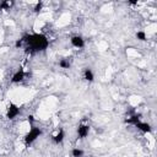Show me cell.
<instances>
[{
  "instance_id": "obj_1",
  "label": "cell",
  "mask_w": 157,
  "mask_h": 157,
  "mask_svg": "<svg viewBox=\"0 0 157 157\" xmlns=\"http://www.w3.org/2000/svg\"><path fill=\"white\" fill-rule=\"evenodd\" d=\"M22 40L27 44V49L31 53L45 50L49 45V39L42 33H27L22 37Z\"/></svg>"
},
{
  "instance_id": "obj_2",
  "label": "cell",
  "mask_w": 157,
  "mask_h": 157,
  "mask_svg": "<svg viewBox=\"0 0 157 157\" xmlns=\"http://www.w3.org/2000/svg\"><path fill=\"white\" fill-rule=\"evenodd\" d=\"M42 135V130H40V128H37V126H31V129H29V131L25 135V145L26 146H31L39 136Z\"/></svg>"
},
{
  "instance_id": "obj_3",
  "label": "cell",
  "mask_w": 157,
  "mask_h": 157,
  "mask_svg": "<svg viewBox=\"0 0 157 157\" xmlns=\"http://www.w3.org/2000/svg\"><path fill=\"white\" fill-rule=\"evenodd\" d=\"M20 113H21L20 107L17 104H15V103H10L7 105V109H6V118L9 120H13L20 115Z\"/></svg>"
},
{
  "instance_id": "obj_4",
  "label": "cell",
  "mask_w": 157,
  "mask_h": 157,
  "mask_svg": "<svg viewBox=\"0 0 157 157\" xmlns=\"http://www.w3.org/2000/svg\"><path fill=\"white\" fill-rule=\"evenodd\" d=\"M70 43H71V45H72L74 48H77V49H81V48L85 47V39H83L81 36H78V34L72 36V37L70 38Z\"/></svg>"
},
{
  "instance_id": "obj_5",
  "label": "cell",
  "mask_w": 157,
  "mask_h": 157,
  "mask_svg": "<svg viewBox=\"0 0 157 157\" xmlns=\"http://www.w3.org/2000/svg\"><path fill=\"white\" fill-rule=\"evenodd\" d=\"M90 125L88 124H80L78 126H77V136H78V139H85V137H87L88 136V134H90Z\"/></svg>"
},
{
  "instance_id": "obj_6",
  "label": "cell",
  "mask_w": 157,
  "mask_h": 157,
  "mask_svg": "<svg viewBox=\"0 0 157 157\" xmlns=\"http://www.w3.org/2000/svg\"><path fill=\"white\" fill-rule=\"evenodd\" d=\"M25 75H26L25 70L20 67V69L12 75V77H11V82H12V83H20V82H22L23 78H25Z\"/></svg>"
},
{
  "instance_id": "obj_7",
  "label": "cell",
  "mask_w": 157,
  "mask_h": 157,
  "mask_svg": "<svg viewBox=\"0 0 157 157\" xmlns=\"http://www.w3.org/2000/svg\"><path fill=\"white\" fill-rule=\"evenodd\" d=\"M135 126L137 128V130H140V131H141V132H144V134H150V132H152V126H151L148 123L139 121Z\"/></svg>"
},
{
  "instance_id": "obj_8",
  "label": "cell",
  "mask_w": 157,
  "mask_h": 157,
  "mask_svg": "<svg viewBox=\"0 0 157 157\" xmlns=\"http://www.w3.org/2000/svg\"><path fill=\"white\" fill-rule=\"evenodd\" d=\"M64 139H65V131H64L63 129H59L58 132L52 136V140H53V142H54L55 145L61 144V142L64 141Z\"/></svg>"
},
{
  "instance_id": "obj_9",
  "label": "cell",
  "mask_w": 157,
  "mask_h": 157,
  "mask_svg": "<svg viewBox=\"0 0 157 157\" xmlns=\"http://www.w3.org/2000/svg\"><path fill=\"white\" fill-rule=\"evenodd\" d=\"M140 118H141V114H132V115H130L129 118H126V119L124 120V123H126V124H131V125L135 126L139 121H141Z\"/></svg>"
},
{
  "instance_id": "obj_10",
  "label": "cell",
  "mask_w": 157,
  "mask_h": 157,
  "mask_svg": "<svg viewBox=\"0 0 157 157\" xmlns=\"http://www.w3.org/2000/svg\"><path fill=\"white\" fill-rule=\"evenodd\" d=\"M83 78H85L87 82H92V81L94 80V74H93V71H92L90 67H86V69L83 70Z\"/></svg>"
},
{
  "instance_id": "obj_11",
  "label": "cell",
  "mask_w": 157,
  "mask_h": 157,
  "mask_svg": "<svg viewBox=\"0 0 157 157\" xmlns=\"http://www.w3.org/2000/svg\"><path fill=\"white\" fill-rule=\"evenodd\" d=\"M59 66L61 69H69L71 66V61H70V58H63L59 60Z\"/></svg>"
},
{
  "instance_id": "obj_12",
  "label": "cell",
  "mask_w": 157,
  "mask_h": 157,
  "mask_svg": "<svg viewBox=\"0 0 157 157\" xmlns=\"http://www.w3.org/2000/svg\"><path fill=\"white\" fill-rule=\"evenodd\" d=\"M83 150L80 148V147H74L71 150V156L72 157H83Z\"/></svg>"
},
{
  "instance_id": "obj_13",
  "label": "cell",
  "mask_w": 157,
  "mask_h": 157,
  "mask_svg": "<svg viewBox=\"0 0 157 157\" xmlns=\"http://www.w3.org/2000/svg\"><path fill=\"white\" fill-rule=\"evenodd\" d=\"M135 37H136L139 40H141V42H145V40L147 39L146 32H144V31H137V32H136V34H135Z\"/></svg>"
},
{
  "instance_id": "obj_14",
  "label": "cell",
  "mask_w": 157,
  "mask_h": 157,
  "mask_svg": "<svg viewBox=\"0 0 157 157\" xmlns=\"http://www.w3.org/2000/svg\"><path fill=\"white\" fill-rule=\"evenodd\" d=\"M13 5V1H9V0H6V1H2V2H0V9H4V10H10V7Z\"/></svg>"
},
{
  "instance_id": "obj_15",
  "label": "cell",
  "mask_w": 157,
  "mask_h": 157,
  "mask_svg": "<svg viewBox=\"0 0 157 157\" xmlns=\"http://www.w3.org/2000/svg\"><path fill=\"white\" fill-rule=\"evenodd\" d=\"M42 9H43V2H42V1H39V2H37V4L34 5L33 11H34L36 13H38V12H40V11H42Z\"/></svg>"
},
{
  "instance_id": "obj_16",
  "label": "cell",
  "mask_w": 157,
  "mask_h": 157,
  "mask_svg": "<svg viewBox=\"0 0 157 157\" xmlns=\"http://www.w3.org/2000/svg\"><path fill=\"white\" fill-rule=\"evenodd\" d=\"M34 120H36V119H34V117H33L32 114H29V115L27 117V121H28V124H29L31 126L34 125Z\"/></svg>"
},
{
  "instance_id": "obj_17",
  "label": "cell",
  "mask_w": 157,
  "mask_h": 157,
  "mask_svg": "<svg viewBox=\"0 0 157 157\" xmlns=\"http://www.w3.org/2000/svg\"><path fill=\"white\" fill-rule=\"evenodd\" d=\"M23 45V40H22V38H20V39H17L16 42H15V48H21Z\"/></svg>"
},
{
  "instance_id": "obj_18",
  "label": "cell",
  "mask_w": 157,
  "mask_h": 157,
  "mask_svg": "<svg viewBox=\"0 0 157 157\" xmlns=\"http://www.w3.org/2000/svg\"><path fill=\"white\" fill-rule=\"evenodd\" d=\"M130 5H137V1H129Z\"/></svg>"
}]
</instances>
